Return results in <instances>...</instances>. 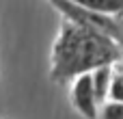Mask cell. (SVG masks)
<instances>
[{
  "instance_id": "obj_1",
  "label": "cell",
  "mask_w": 123,
  "mask_h": 119,
  "mask_svg": "<svg viewBox=\"0 0 123 119\" xmlns=\"http://www.w3.org/2000/svg\"><path fill=\"white\" fill-rule=\"evenodd\" d=\"M123 59V46L112 37L63 20L58 37L52 46L50 78L58 85L74 82L82 74H91L97 67L115 65Z\"/></svg>"
},
{
  "instance_id": "obj_2",
  "label": "cell",
  "mask_w": 123,
  "mask_h": 119,
  "mask_svg": "<svg viewBox=\"0 0 123 119\" xmlns=\"http://www.w3.org/2000/svg\"><path fill=\"white\" fill-rule=\"evenodd\" d=\"M56 11H61V15L74 24H80V26H86V28H95L108 37H112L117 43L123 46V30H121V24L115 22L112 17L108 15H99V13H93L80 4H76L74 0H48Z\"/></svg>"
},
{
  "instance_id": "obj_3",
  "label": "cell",
  "mask_w": 123,
  "mask_h": 119,
  "mask_svg": "<svg viewBox=\"0 0 123 119\" xmlns=\"http://www.w3.org/2000/svg\"><path fill=\"white\" fill-rule=\"evenodd\" d=\"M71 104L84 119H97L99 117V100L93 89V76L82 74L71 85Z\"/></svg>"
},
{
  "instance_id": "obj_4",
  "label": "cell",
  "mask_w": 123,
  "mask_h": 119,
  "mask_svg": "<svg viewBox=\"0 0 123 119\" xmlns=\"http://www.w3.org/2000/svg\"><path fill=\"white\" fill-rule=\"evenodd\" d=\"M74 2L99 15H108V17L123 15V0H74Z\"/></svg>"
},
{
  "instance_id": "obj_5",
  "label": "cell",
  "mask_w": 123,
  "mask_h": 119,
  "mask_svg": "<svg viewBox=\"0 0 123 119\" xmlns=\"http://www.w3.org/2000/svg\"><path fill=\"white\" fill-rule=\"evenodd\" d=\"M91 76H93V89H95V95H97L99 104H104V100H108V93H110V82H112V65L97 67L95 72H91Z\"/></svg>"
},
{
  "instance_id": "obj_6",
  "label": "cell",
  "mask_w": 123,
  "mask_h": 119,
  "mask_svg": "<svg viewBox=\"0 0 123 119\" xmlns=\"http://www.w3.org/2000/svg\"><path fill=\"white\" fill-rule=\"evenodd\" d=\"M97 119H123V102H112V100H108L106 104H102L99 117Z\"/></svg>"
},
{
  "instance_id": "obj_7",
  "label": "cell",
  "mask_w": 123,
  "mask_h": 119,
  "mask_svg": "<svg viewBox=\"0 0 123 119\" xmlns=\"http://www.w3.org/2000/svg\"><path fill=\"white\" fill-rule=\"evenodd\" d=\"M108 100H112V102H123V76L119 72H115V65H112V82H110Z\"/></svg>"
},
{
  "instance_id": "obj_8",
  "label": "cell",
  "mask_w": 123,
  "mask_h": 119,
  "mask_svg": "<svg viewBox=\"0 0 123 119\" xmlns=\"http://www.w3.org/2000/svg\"><path fill=\"white\" fill-rule=\"evenodd\" d=\"M115 72H119V74L123 76V59L119 61V63H115Z\"/></svg>"
}]
</instances>
